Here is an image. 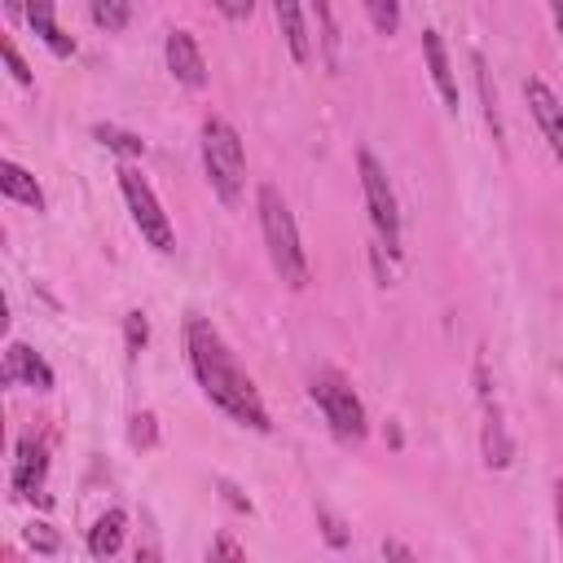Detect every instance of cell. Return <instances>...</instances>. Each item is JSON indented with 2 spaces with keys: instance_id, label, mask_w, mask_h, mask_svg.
<instances>
[{
  "instance_id": "cell-1",
  "label": "cell",
  "mask_w": 563,
  "mask_h": 563,
  "mask_svg": "<svg viewBox=\"0 0 563 563\" xmlns=\"http://www.w3.org/2000/svg\"><path fill=\"white\" fill-rule=\"evenodd\" d=\"M185 352H189V369L202 387V396L229 413L233 422L251 427V431H273V418L264 409V396L255 387V378L238 365V356L229 352V343L220 339V330L202 317H189L185 325Z\"/></svg>"
},
{
  "instance_id": "cell-2",
  "label": "cell",
  "mask_w": 563,
  "mask_h": 563,
  "mask_svg": "<svg viewBox=\"0 0 563 563\" xmlns=\"http://www.w3.org/2000/svg\"><path fill=\"white\" fill-rule=\"evenodd\" d=\"M255 211H260V233H264L273 273H277L290 290H303V286H308V255H303V238H299V224H295L286 198H282L273 185H260Z\"/></svg>"
},
{
  "instance_id": "cell-3",
  "label": "cell",
  "mask_w": 563,
  "mask_h": 563,
  "mask_svg": "<svg viewBox=\"0 0 563 563\" xmlns=\"http://www.w3.org/2000/svg\"><path fill=\"white\" fill-rule=\"evenodd\" d=\"M198 150H202V172H207L211 194L233 207L246 185V150H242L238 128L224 114H207L198 128Z\"/></svg>"
},
{
  "instance_id": "cell-4",
  "label": "cell",
  "mask_w": 563,
  "mask_h": 563,
  "mask_svg": "<svg viewBox=\"0 0 563 563\" xmlns=\"http://www.w3.org/2000/svg\"><path fill=\"white\" fill-rule=\"evenodd\" d=\"M308 396H312V405L321 409V418H325V427L334 431V440L361 444V440L369 435L365 405H361L356 387H352L339 369H317V374L308 378Z\"/></svg>"
},
{
  "instance_id": "cell-5",
  "label": "cell",
  "mask_w": 563,
  "mask_h": 563,
  "mask_svg": "<svg viewBox=\"0 0 563 563\" xmlns=\"http://www.w3.org/2000/svg\"><path fill=\"white\" fill-rule=\"evenodd\" d=\"M356 176H361V194H365V207H369V220H374V233L383 242L387 255H400V202H396V189L387 180V167L361 150L356 154Z\"/></svg>"
},
{
  "instance_id": "cell-6",
  "label": "cell",
  "mask_w": 563,
  "mask_h": 563,
  "mask_svg": "<svg viewBox=\"0 0 563 563\" xmlns=\"http://www.w3.org/2000/svg\"><path fill=\"white\" fill-rule=\"evenodd\" d=\"M119 189H123V202H128V211H132L136 233H141L158 255H172V251H176V229H172V220H167L158 194L150 189V180H145L132 163H123V167H119Z\"/></svg>"
},
{
  "instance_id": "cell-7",
  "label": "cell",
  "mask_w": 563,
  "mask_h": 563,
  "mask_svg": "<svg viewBox=\"0 0 563 563\" xmlns=\"http://www.w3.org/2000/svg\"><path fill=\"white\" fill-rule=\"evenodd\" d=\"M523 97H528V110H532V119H537V128H541L550 154L563 163V101H559L554 88H550L545 79H537V75L523 79Z\"/></svg>"
},
{
  "instance_id": "cell-8",
  "label": "cell",
  "mask_w": 563,
  "mask_h": 563,
  "mask_svg": "<svg viewBox=\"0 0 563 563\" xmlns=\"http://www.w3.org/2000/svg\"><path fill=\"white\" fill-rule=\"evenodd\" d=\"M163 62H167V70H172L176 84H185V88H202L207 84V57H202V48H198V40L189 31H180V26L167 31Z\"/></svg>"
},
{
  "instance_id": "cell-9",
  "label": "cell",
  "mask_w": 563,
  "mask_h": 563,
  "mask_svg": "<svg viewBox=\"0 0 563 563\" xmlns=\"http://www.w3.org/2000/svg\"><path fill=\"white\" fill-rule=\"evenodd\" d=\"M0 383H4V387L26 383L31 391H53V369H48V361H44L35 347H26V343H18V339H13V343L4 347Z\"/></svg>"
},
{
  "instance_id": "cell-10",
  "label": "cell",
  "mask_w": 563,
  "mask_h": 563,
  "mask_svg": "<svg viewBox=\"0 0 563 563\" xmlns=\"http://www.w3.org/2000/svg\"><path fill=\"white\" fill-rule=\"evenodd\" d=\"M44 475H48V444L35 440V435H22L18 440V457H13V475H9L13 493L18 497H35L44 488Z\"/></svg>"
},
{
  "instance_id": "cell-11",
  "label": "cell",
  "mask_w": 563,
  "mask_h": 563,
  "mask_svg": "<svg viewBox=\"0 0 563 563\" xmlns=\"http://www.w3.org/2000/svg\"><path fill=\"white\" fill-rule=\"evenodd\" d=\"M22 18H26V22H31V31L48 44V53H53V57H70V53H75V40L57 26V0H26Z\"/></svg>"
},
{
  "instance_id": "cell-12",
  "label": "cell",
  "mask_w": 563,
  "mask_h": 563,
  "mask_svg": "<svg viewBox=\"0 0 563 563\" xmlns=\"http://www.w3.org/2000/svg\"><path fill=\"white\" fill-rule=\"evenodd\" d=\"M422 62L431 70V84L440 92V101L449 110H457V79H453V66H449V48L440 40V31H422Z\"/></svg>"
},
{
  "instance_id": "cell-13",
  "label": "cell",
  "mask_w": 563,
  "mask_h": 563,
  "mask_svg": "<svg viewBox=\"0 0 563 563\" xmlns=\"http://www.w3.org/2000/svg\"><path fill=\"white\" fill-rule=\"evenodd\" d=\"M273 18H277V31H282L290 57L308 62L312 57V35H308V22H303V0H273Z\"/></svg>"
},
{
  "instance_id": "cell-14",
  "label": "cell",
  "mask_w": 563,
  "mask_h": 563,
  "mask_svg": "<svg viewBox=\"0 0 563 563\" xmlns=\"http://www.w3.org/2000/svg\"><path fill=\"white\" fill-rule=\"evenodd\" d=\"M123 537H128V510H123V506H110V510H101L97 523L88 528V554H92V559H114L119 545H123Z\"/></svg>"
},
{
  "instance_id": "cell-15",
  "label": "cell",
  "mask_w": 563,
  "mask_h": 563,
  "mask_svg": "<svg viewBox=\"0 0 563 563\" xmlns=\"http://www.w3.org/2000/svg\"><path fill=\"white\" fill-rule=\"evenodd\" d=\"M0 194H4V202H18V207H31V211H44V189H40V180H35L22 163H13V158H4V163H0Z\"/></svg>"
},
{
  "instance_id": "cell-16",
  "label": "cell",
  "mask_w": 563,
  "mask_h": 563,
  "mask_svg": "<svg viewBox=\"0 0 563 563\" xmlns=\"http://www.w3.org/2000/svg\"><path fill=\"white\" fill-rule=\"evenodd\" d=\"M479 449H484V462H488L493 471H506V466H510V457H515V440H510V431H506V422H501V413H497V405H493V400H488V413H484Z\"/></svg>"
},
{
  "instance_id": "cell-17",
  "label": "cell",
  "mask_w": 563,
  "mask_h": 563,
  "mask_svg": "<svg viewBox=\"0 0 563 563\" xmlns=\"http://www.w3.org/2000/svg\"><path fill=\"white\" fill-rule=\"evenodd\" d=\"M88 13L106 35H114L132 22V0H88Z\"/></svg>"
},
{
  "instance_id": "cell-18",
  "label": "cell",
  "mask_w": 563,
  "mask_h": 563,
  "mask_svg": "<svg viewBox=\"0 0 563 563\" xmlns=\"http://www.w3.org/2000/svg\"><path fill=\"white\" fill-rule=\"evenodd\" d=\"M92 136H97L106 150L123 154V158H141V154H145V141H141L136 132H123V128H114V123H97V128H92Z\"/></svg>"
},
{
  "instance_id": "cell-19",
  "label": "cell",
  "mask_w": 563,
  "mask_h": 563,
  "mask_svg": "<svg viewBox=\"0 0 563 563\" xmlns=\"http://www.w3.org/2000/svg\"><path fill=\"white\" fill-rule=\"evenodd\" d=\"M365 13H369V26L378 35H396L400 31V0H365Z\"/></svg>"
},
{
  "instance_id": "cell-20",
  "label": "cell",
  "mask_w": 563,
  "mask_h": 563,
  "mask_svg": "<svg viewBox=\"0 0 563 563\" xmlns=\"http://www.w3.org/2000/svg\"><path fill=\"white\" fill-rule=\"evenodd\" d=\"M128 440H132V449H154L158 444V418L150 409H136L128 418Z\"/></svg>"
},
{
  "instance_id": "cell-21",
  "label": "cell",
  "mask_w": 563,
  "mask_h": 563,
  "mask_svg": "<svg viewBox=\"0 0 563 563\" xmlns=\"http://www.w3.org/2000/svg\"><path fill=\"white\" fill-rule=\"evenodd\" d=\"M471 62H475V84H479V97H484V119H488L493 136H501V114H497V92L488 88V66H484V57H479V53H475Z\"/></svg>"
},
{
  "instance_id": "cell-22",
  "label": "cell",
  "mask_w": 563,
  "mask_h": 563,
  "mask_svg": "<svg viewBox=\"0 0 563 563\" xmlns=\"http://www.w3.org/2000/svg\"><path fill=\"white\" fill-rule=\"evenodd\" d=\"M145 343H150V317L141 308H132L123 317V347H128V356H141Z\"/></svg>"
},
{
  "instance_id": "cell-23",
  "label": "cell",
  "mask_w": 563,
  "mask_h": 563,
  "mask_svg": "<svg viewBox=\"0 0 563 563\" xmlns=\"http://www.w3.org/2000/svg\"><path fill=\"white\" fill-rule=\"evenodd\" d=\"M312 13L321 22V48H325V62L334 66L339 62V26H334V13H330V0H312Z\"/></svg>"
},
{
  "instance_id": "cell-24",
  "label": "cell",
  "mask_w": 563,
  "mask_h": 563,
  "mask_svg": "<svg viewBox=\"0 0 563 563\" xmlns=\"http://www.w3.org/2000/svg\"><path fill=\"white\" fill-rule=\"evenodd\" d=\"M317 528H321V537H325V545H334V550H343L347 545V523L334 515V510H325V506H317Z\"/></svg>"
},
{
  "instance_id": "cell-25",
  "label": "cell",
  "mask_w": 563,
  "mask_h": 563,
  "mask_svg": "<svg viewBox=\"0 0 563 563\" xmlns=\"http://www.w3.org/2000/svg\"><path fill=\"white\" fill-rule=\"evenodd\" d=\"M0 53H4V66H9V75H13L22 88H31V84H35V79H31V66L22 62V53H18V44H13L9 35L0 40Z\"/></svg>"
},
{
  "instance_id": "cell-26",
  "label": "cell",
  "mask_w": 563,
  "mask_h": 563,
  "mask_svg": "<svg viewBox=\"0 0 563 563\" xmlns=\"http://www.w3.org/2000/svg\"><path fill=\"white\" fill-rule=\"evenodd\" d=\"M26 545H31L35 554H57V545H62V541H57V532H53L44 519H35V523L26 528Z\"/></svg>"
},
{
  "instance_id": "cell-27",
  "label": "cell",
  "mask_w": 563,
  "mask_h": 563,
  "mask_svg": "<svg viewBox=\"0 0 563 563\" xmlns=\"http://www.w3.org/2000/svg\"><path fill=\"white\" fill-rule=\"evenodd\" d=\"M229 22H242V18H251V9H255V0H211Z\"/></svg>"
},
{
  "instance_id": "cell-28",
  "label": "cell",
  "mask_w": 563,
  "mask_h": 563,
  "mask_svg": "<svg viewBox=\"0 0 563 563\" xmlns=\"http://www.w3.org/2000/svg\"><path fill=\"white\" fill-rule=\"evenodd\" d=\"M211 559H246V550L238 545V541H229V537H220V541H211V550H207Z\"/></svg>"
},
{
  "instance_id": "cell-29",
  "label": "cell",
  "mask_w": 563,
  "mask_h": 563,
  "mask_svg": "<svg viewBox=\"0 0 563 563\" xmlns=\"http://www.w3.org/2000/svg\"><path fill=\"white\" fill-rule=\"evenodd\" d=\"M383 559H405V563H409V559H413V550H409V545H400V541H383Z\"/></svg>"
},
{
  "instance_id": "cell-30",
  "label": "cell",
  "mask_w": 563,
  "mask_h": 563,
  "mask_svg": "<svg viewBox=\"0 0 563 563\" xmlns=\"http://www.w3.org/2000/svg\"><path fill=\"white\" fill-rule=\"evenodd\" d=\"M554 523H559V545H563V479H554Z\"/></svg>"
},
{
  "instance_id": "cell-31",
  "label": "cell",
  "mask_w": 563,
  "mask_h": 563,
  "mask_svg": "<svg viewBox=\"0 0 563 563\" xmlns=\"http://www.w3.org/2000/svg\"><path fill=\"white\" fill-rule=\"evenodd\" d=\"M220 488H224V501H229V506H238V510H251V501H246V497H238V488H233V484H220Z\"/></svg>"
},
{
  "instance_id": "cell-32",
  "label": "cell",
  "mask_w": 563,
  "mask_h": 563,
  "mask_svg": "<svg viewBox=\"0 0 563 563\" xmlns=\"http://www.w3.org/2000/svg\"><path fill=\"white\" fill-rule=\"evenodd\" d=\"M550 13H554V31H559V40H563V0H550Z\"/></svg>"
},
{
  "instance_id": "cell-33",
  "label": "cell",
  "mask_w": 563,
  "mask_h": 563,
  "mask_svg": "<svg viewBox=\"0 0 563 563\" xmlns=\"http://www.w3.org/2000/svg\"><path fill=\"white\" fill-rule=\"evenodd\" d=\"M22 9H26V0H4V13L9 18H22Z\"/></svg>"
}]
</instances>
